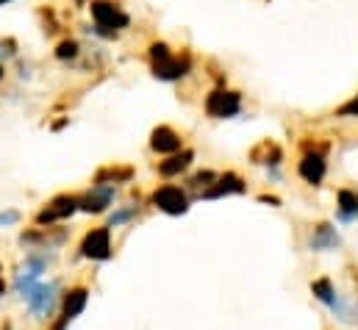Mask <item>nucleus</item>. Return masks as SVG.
Here are the masks:
<instances>
[{
  "instance_id": "obj_30",
  "label": "nucleus",
  "mask_w": 358,
  "mask_h": 330,
  "mask_svg": "<svg viewBox=\"0 0 358 330\" xmlns=\"http://www.w3.org/2000/svg\"><path fill=\"white\" fill-rule=\"evenodd\" d=\"M3 3H8V0H0V6H3Z\"/></svg>"
},
{
  "instance_id": "obj_25",
  "label": "nucleus",
  "mask_w": 358,
  "mask_h": 330,
  "mask_svg": "<svg viewBox=\"0 0 358 330\" xmlns=\"http://www.w3.org/2000/svg\"><path fill=\"white\" fill-rule=\"evenodd\" d=\"M20 222V211H3L0 214V225H14Z\"/></svg>"
},
{
  "instance_id": "obj_17",
  "label": "nucleus",
  "mask_w": 358,
  "mask_h": 330,
  "mask_svg": "<svg viewBox=\"0 0 358 330\" xmlns=\"http://www.w3.org/2000/svg\"><path fill=\"white\" fill-rule=\"evenodd\" d=\"M192 162H194V153L192 150H180V153L170 156L167 162L159 164V175L162 178H178L180 172H186L192 166Z\"/></svg>"
},
{
  "instance_id": "obj_19",
  "label": "nucleus",
  "mask_w": 358,
  "mask_h": 330,
  "mask_svg": "<svg viewBox=\"0 0 358 330\" xmlns=\"http://www.w3.org/2000/svg\"><path fill=\"white\" fill-rule=\"evenodd\" d=\"M250 162L253 164H269V166H278L283 162V150L275 145V142H262L259 148L250 150Z\"/></svg>"
},
{
  "instance_id": "obj_21",
  "label": "nucleus",
  "mask_w": 358,
  "mask_h": 330,
  "mask_svg": "<svg viewBox=\"0 0 358 330\" xmlns=\"http://www.w3.org/2000/svg\"><path fill=\"white\" fill-rule=\"evenodd\" d=\"M214 180H217V172L206 169V172H197V175H192V178H189V186H192L197 194H203V192H206V189H208Z\"/></svg>"
},
{
  "instance_id": "obj_22",
  "label": "nucleus",
  "mask_w": 358,
  "mask_h": 330,
  "mask_svg": "<svg viewBox=\"0 0 358 330\" xmlns=\"http://www.w3.org/2000/svg\"><path fill=\"white\" fill-rule=\"evenodd\" d=\"M78 42L76 39H64L59 48H56V59H62V62H67V59H76L78 56Z\"/></svg>"
},
{
  "instance_id": "obj_27",
  "label": "nucleus",
  "mask_w": 358,
  "mask_h": 330,
  "mask_svg": "<svg viewBox=\"0 0 358 330\" xmlns=\"http://www.w3.org/2000/svg\"><path fill=\"white\" fill-rule=\"evenodd\" d=\"M6 289H8V286H6V280H3V266H0V297L6 294Z\"/></svg>"
},
{
  "instance_id": "obj_11",
  "label": "nucleus",
  "mask_w": 358,
  "mask_h": 330,
  "mask_svg": "<svg viewBox=\"0 0 358 330\" xmlns=\"http://www.w3.org/2000/svg\"><path fill=\"white\" fill-rule=\"evenodd\" d=\"M78 200H81V211L84 214H106L114 206V200H117V189L114 186H94L92 183L90 192L81 194Z\"/></svg>"
},
{
  "instance_id": "obj_15",
  "label": "nucleus",
  "mask_w": 358,
  "mask_h": 330,
  "mask_svg": "<svg viewBox=\"0 0 358 330\" xmlns=\"http://www.w3.org/2000/svg\"><path fill=\"white\" fill-rule=\"evenodd\" d=\"M336 217L339 222H356L358 220V189L342 186L336 192Z\"/></svg>"
},
{
  "instance_id": "obj_14",
  "label": "nucleus",
  "mask_w": 358,
  "mask_h": 330,
  "mask_svg": "<svg viewBox=\"0 0 358 330\" xmlns=\"http://www.w3.org/2000/svg\"><path fill=\"white\" fill-rule=\"evenodd\" d=\"M183 145L178 134L170 128V125H159L153 134H150V150L153 153H162V156H176Z\"/></svg>"
},
{
  "instance_id": "obj_2",
  "label": "nucleus",
  "mask_w": 358,
  "mask_h": 330,
  "mask_svg": "<svg viewBox=\"0 0 358 330\" xmlns=\"http://www.w3.org/2000/svg\"><path fill=\"white\" fill-rule=\"evenodd\" d=\"M87 306H90V289L87 286H70L62 294L59 314L53 317V322L48 325V330H70V325L87 311Z\"/></svg>"
},
{
  "instance_id": "obj_8",
  "label": "nucleus",
  "mask_w": 358,
  "mask_h": 330,
  "mask_svg": "<svg viewBox=\"0 0 358 330\" xmlns=\"http://www.w3.org/2000/svg\"><path fill=\"white\" fill-rule=\"evenodd\" d=\"M81 258H90V261H108L111 258V228H92L84 234L81 239Z\"/></svg>"
},
{
  "instance_id": "obj_24",
  "label": "nucleus",
  "mask_w": 358,
  "mask_h": 330,
  "mask_svg": "<svg viewBox=\"0 0 358 330\" xmlns=\"http://www.w3.org/2000/svg\"><path fill=\"white\" fill-rule=\"evenodd\" d=\"M339 114H342V117H358V94L350 103H345V106L339 108Z\"/></svg>"
},
{
  "instance_id": "obj_12",
  "label": "nucleus",
  "mask_w": 358,
  "mask_h": 330,
  "mask_svg": "<svg viewBox=\"0 0 358 330\" xmlns=\"http://www.w3.org/2000/svg\"><path fill=\"white\" fill-rule=\"evenodd\" d=\"M308 248L314 252H331V250L342 248V239H339V234H336V228L331 222H317V225H311Z\"/></svg>"
},
{
  "instance_id": "obj_13",
  "label": "nucleus",
  "mask_w": 358,
  "mask_h": 330,
  "mask_svg": "<svg viewBox=\"0 0 358 330\" xmlns=\"http://www.w3.org/2000/svg\"><path fill=\"white\" fill-rule=\"evenodd\" d=\"M248 186H245V180L236 175V172H225V175H217V180L200 194V197H206V200H217V197H228V194H242Z\"/></svg>"
},
{
  "instance_id": "obj_18",
  "label": "nucleus",
  "mask_w": 358,
  "mask_h": 330,
  "mask_svg": "<svg viewBox=\"0 0 358 330\" xmlns=\"http://www.w3.org/2000/svg\"><path fill=\"white\" fill-rule=\"evenodd\" d=\"M134 178L131 166H103L94 175V186H114V183H128Z\"/></svg>"
},
{
  "instance_id": "obj_29",
  "label": "nucleus",
  "mask_w": 358,
  "mask_h": 330,
  "mask_svg": "<svg viewBox=\"0 0 358 330\" xmlns=\"http://www.w3.org/2000/svg\"><path fill=\"white\" fill-rule=\"evenodd\" d=\"M3 76H6V70H3V64H0V78H3Z\"/></svg>"
},
{
  "instance_id": "obj_28",
  "label": "nucleus",
  "mask_w": 358,
  "mask_h": 330,
  "mask_svg": "<svg viewBox=\"0 0 358 330\" xmlns=\"http://www.w3.org/2000/svg\"><path fill=\"white\" fill-rule=\"evenodd\" d=\"M0 330H14V325H11V320H3V322H0Z\"/></svg>"
},
{
  "instance_id": "obj_9",
  "label": "nucleus",
  "mask_w": 358,
  "mask_h": 330,
  "mask_svg": "<svg viewBox=\"0 0 358 330\" xmlns=\"http://www.w3.org/2000/svg\"><path fill=\"white\" fill-rule=\"evenodd\" d=\"M242 108V97L239 92H231V89H214L208 97H206V111L217 120H228V117H236Z\"/></svg>"
},
{
  "instance_id": "obj_6",
  "label": "nucleus",
  "mask_w": 358,
  "mask_h": 330,
  "mask_svg": "<svg viewBox=\"0 0 358 330\" xmlns=\"http://www.w3.org/2000/svg\"><path fill=\"white\" fill-rule=\"evenodd\" d=\"M92 17L97 22V34H103V36H114L117 28H128V22H131V17L108 0H94L92 3Z\"/></svg>"
},
{
  "instance_id": "obj_23",
  "label": "nucleus",
  "mask_w": 358,
  "mask_h": 330,
  "mask_svg": "<svg viewBox=\"0 0 358 330\" xmlns=\"http://www.w3.org/2000/svg\"><path fill=\"white\" fill-rule=\"evenodd\" d=\"M17 53V42L14 39H0V59H11Z\"/></svg>"
},
{
  "instance_id": "obj_4",
  "label": "nucleus",
  "mask_w": 358,
  "mask_h": 330,
  "mask_svg": "<svg viewBox=\"0 0 358 330\" xmlns=\"http://www.w3.org/2000/svg\"><path fill=\"white\" fill-rule=\"evenodd\" d=\"M76 211H81V200H78L76 194H56V197L34 217V222H36L39 228H53L56 222L70 220Z\"/></svg>"
},
{
  "instance_id": "obj_7",
  "label": "nucleus",
  "mask_w": 358,
  "mask_h": 330,
  "mask_svg": "<svg viewBox=\"0 0 358 330\" xmlns=\"http://www.w3.org/2000/svg\"><path fill=\"white\" fill-rule=\"evenodd\" d=\"M150 203H153L159 211L170 214V217H180V214L189 211V194H186L180 186H176V183L159 186V189L150 194Z\"/></svg>"
},
{
  "instance_id": "obj_16",
  "label": "nucleus",
  "mask_w": 358,
  "mask_h": 330,
  "mask_svg": "<svg viewBox=\"0 0 358 330\" xmlns=\"http://www.w3.org/2000/svg\"><path fill=\"white\" fill-rule=\"evenodd\" d=\"M311 294H314V300H320L328 311L339 303V292H336V283L331 280V278H317V280H311Z\"/></svg>"
},
{
  "instance_id": "obj_20",
  "label": "nucleus",
  "mask_w": 358,
  "mask_h": 330,
  "mask_svg": "<svg viewBox=\"0 0 358 330\" xmlns=\"http://www.w3.org/2000/svg\"><path fill=\"white\" fill-rule=\"evenodd\" d=\"M134 220H139V208H136V206H128V208H120V211H114V214H111L108 228H120V225L134 222Z\"/></svg>"
},
{
  "instance_id": "obj_5",
  "label": "nucleus",
  "mask_w": 358,
  "mask_h": 330,
  "mask_svg": "<svg viewBox=\"0 0 358 330\" xmlns=\"http://www.w3.org/2000/svg\"><path fill=\"white\" fill-rule=\"evenodd\" d=\"M303 159L297 164V175L308 183V186H320L325 180V172H328V164H325V153H328V145H306L303 148Z\"/></svg>"
},
{
  "instance_id": "obj_1",
  "label": "nucleus",
  "mask_w": 358,
  "mask_h": 330,
  "mask_svg": "<svg viewBox=\"0 0 358 330\" xmlns=\"http://www.w3.org/2000/svg\"><path fill=\"white\" fill-rule=\"evenodd\" d=\"M62 294L64 292H62L59 280H50V283L39 280L36 286H31L22 294V303H25L31 320H36V322H53V317L59 314V306H62Z\"/></svg>"
},
{
  "instance_id": "obj_10",
  "label": "nucleus",
  "mask_w": 358,
  "mask_h": 330,
  "mask_svg": "<svg viewBox=\"0 0 358 330\" xmlns=\"http://www.w3.org/2000/svg\"><path fill=\"white\" fill-rule=\"evenodd\" d=\"M67 242V234L64 231H56V228H31V231H22L20 234V245L31 250H53L62 248Z\"/></svg>"
},
{
  "instance_id": "obj_26",
  "label": "nucleus",
  "mask_w": 358,
  "mask_h": 330,
  "mask_svg": "<svg viewBox=\"0 0 358 330\" xmlns=\"http://www.w3.org/2000/svg\"><path fill=\"white\" fill-rule=\"evenodd\" d=\"M259 200H262V203H269V206H275V208H278V206H280V200H278V197H275V194H262V197H259Z\"/></svg>"
},
{
  "instance_id": "obj_3",
  "label": "nucleus",
  "mask_w": 358,
  "mask_h": 330,
  "mask_svg": "<svg viewBox=\"0 0 358 330\" xmlns=\"http://www.w3.org/2000/svg\"><path fill=\"white\" fill-rule=\"evenodd\" d=\"M150 64H153L156 78H162V81H178V78H183L189 73V53H183L180 59H176L164 42H156L150 48Z\"/></svg>"
}]
</instances>
